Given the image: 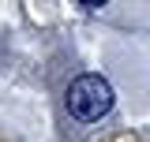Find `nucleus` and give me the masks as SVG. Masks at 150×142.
I'll return each mask as SVG.
<instances>
[{
  "label": "nucleus",
  "instance_id": "obj_2",
  "mask_svg": "<svg viewBox=\"0 0 150 142\" xmlns=\"http://www.w3.org/2000/svg\"><path fill=\"white\" fill-rule=\"evenodd\" d=\"M105 0H79V8H86V11H94V8H101Z\"/></svg>",
  "mask_w": 150,
  "mask_h": 142
},
{
  "label": "nucleus",
  "instance_id": "obj_1",
  "mask_svg": "<svg viewBox=\"0 0 150 142\" xmlns=\"http://www.w3.org/2000/svg\"><path fill=\"white\" fill-rule=\"evenodd\" d=\"M112 86L109 79H101V75H79L68 93H64V105L71 112L79 124H94V120H101V116H109L112 108Z\"/></svg>",
  "mask_w": 150,
  "mask_h": 142
}]
</instances>
